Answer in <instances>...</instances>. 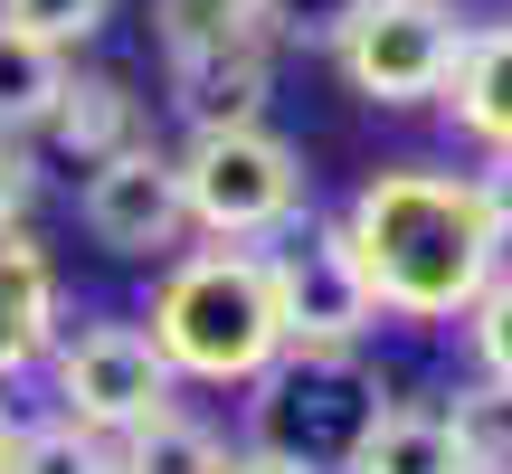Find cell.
Listing matches in <instances>:
<instances>
[{"label": "cell", "instance_id": "6da1fadb", "mask_svg": "<svg viewBox=\"0 0 512 474\" xmlns=\"http://www.w3.org/2000/svg\"><path fill=\"white\" fill-rule=\"evenodd\" d=\"M342 237L389 323H465V304L503 266V237L475 200V171H437V162L370 171L342 209Z\"/></svg>", "mask_w": 512, "mask_h": 474}, {"label": "cell", "instance_id": "7a4b0ae2", "mask_svg": "<svg viewBox=\"0 0 512 474\" xmlns=\"http://www.w3.org/2000/svg\"><path fill=\"white\" fill-rule=\"evenodd\" d=\"M152 351L171 361V380L200 389H247L256 370L285 351L275 323V285L256 247H181L152 285Z\"/></svg>", "mask_w": 512, "mask_h": 474}, {"label": "cell", "instance_id": "3957f363", "mask_svg": "<svg viewBox=\"0 0 512 474\" xmlns=\"http://www.w3.org/2000/svg\"><path fill=\"white\" fill-rule=\"evenodd\" d=\"M389 389L370 380L361 351H275L247 380V446L304 465V474H342L361 456V437L380 427Z\"/></svg>", "mask_w": 512, "mask_h": 474}, {"label": "cell", "instance_id": "277c9868", "mask_svg": "<svg viewBox=\"0 0 512 474\" xmlns=\"http://www.w3.org/2000/svg\"><path fill=\"white\" fill-rule=\"evenodd\" d=\"M181 200L190 228L209 247H266L313 209V171L275 124H228V133H190L181 152Z\"/></svg>", "mask_w": 512, "mask_h": 474}, {"label": "cell", "instance_id": "5b68a950", "mask_svg": "<svg viewBox=\"0 0 512 474\" xmlns=\"http://www.w3.org/2000/svg\"><path fill=\"white\" fill-rule=\"evenodd\" d=\"M48 399H57V418L95 427V437H133L143 418L181 408V380H171V361L152 351L143 323L95 313V323H67V332H57V351H48Z\"/></svg>", "mask_w": 512, "mask_h": 474}, {"label": "cell", "instance_id": "8992f818", "mask_svg": "<svg viewBox=\"0 0 512 474\" xmlns=\"http://www.w3.org/2000/svg\"><path fill=\"white\" fill-rule=\"evenodd\" d=\"M266 285H275V323H285V351H361L380 332V304H370V275L351 256L342 219H294L285 237H266Z\"/></svg>", "mask_w": 512, "mask_h": 474}, {"label": "cell", "instance_id": "52a82bcc", "mask_svg": "<svg viewBox=\"0 0 512 474\" xmlns=\"http://www.w3.org/2000/svg\"><path fill=\"white\" fill-rule=\"evenodd\" d=\"M465 57V19L456 0H370L361 19L342 29V48H332V67H342V86L361 95V105H437L446 76H456Z\"/></svg>", "mask_w": 512, "mask_h": 474}, {"label": "cell", "instance_id": "ba28073f", "mask_svg": "<svg viewBox=\"0 0 512 474\" xmlns=\"http://www.w3.org/2000/svg\"><path fill=\"white\" fill-rule=\"evenodd\" d=\"M76 219L105 256H181L190 237V200H181V162L162 143H124L86 171L76 190Z\"/></svg>", "mask_w": 512, "mask_h": 474}, {"label": "cell", "instance_id": "9c48e42d", "mask_svg": "<svg viewBox=\"0 0 512 474\" xmlns=\"http://www.w3.org/2000/svg\"><path fill=\"white\" fill-rule=\"evenodd\" d=\"M171 105H181L190 133H228V124H266L275 105V48L266 38H228V48L171 57Z\"/></svg>", "mask_w": 512, "mask_h": 474}, {"label": "cell", "instance_id": "30bf717a", "mask_svg": "<svg viewBox=\"0 0 512 474\" xmlns=\"http://www.w3.org/2000/svg\"><path fill=\"white\" fill-rule=\"evenodd\" d=\"M57 332H67V294H57V266L29 228L0 237V389L48 370Z\"/></svg>", "mask_w": 512, "mask_h": 474}, {"label": "cell", "instance_id": "8fae6325", "mask_svg": "<svg viewBox=\"0 0 512 474\" xmlns=\"http://www.w3.org/2000/svg\"><path fill=\"white\" fill-rule=\"evenodd\" d=\"M38 133H48L76 171H95L105 152L143 143V95H133L114 67H67V86H57V105H48V124H38Z\"/></svg>", "mask_w": 512, "mask_h": 474}, {"label": "cell", "instance_id": "7c38bea8", "mask_svg": "<svg viewBox=\"0 0 512 474\" xmlns=\"http://www.w3.org/2000/svg\"><path fill=\"white\" fill-rule=\"evenodd\" d=\"M437 105L456 114L465 143L512 152V19H484V29H465V57H456V76H446Z\"/></svg>", "mask_w": 512, "mask_h": 474}, {"label": "cell", "instance_id": "4fadbf2b", "mask_svg": "<svg viewBox=\"0 0 512 474\" xmlns=\"http://www.w3.org/2000/svg\"><path fill=\"white\" fill-rule=\"evenodd\" d=\"M342 474H475V456H465V437H456V418L446 408H418V399H389L380 408V427L361 437V456H351Z\"/></svg>", "mask_w": 512, "mask_h": 474}, {"label": "cell", "instance_id": "5bb4252c", "mask_svg": "<svg viewBox=\"0 0 512 474\" xmlns=\"http://www.w3.org/2000/svg\"><path fill=\"white\" fill-rule=\"evenodd\" d=\"M114 474H228V437L190 408H162L133 437H114Z\"/></svg>", "mask_w": 512, "mask_h": 474}, {"label": "cell", "instance_id": "9a60e30c", "mask_svg": "<svg viewBox=\"0 0 512 474\" xmlns=\"http://www.w3.org/2000/svg\"><path fill=\"white\" fill-rule=\"evenodd\" d=\"M67 67H76V57L38 48L29 29H10V19H0V133H10V143H29V133L48 124V105H57V86H67Z\"/></svg>", "mask_w": 512, "mask_h": 474}, {"label": "cell", "instance_id": "2e32d148", "mask_svg": "<svg viewBox=\"0 0 512 474\" xmlns=\"http://www.w3.org/2000/svg\"><path fill=\"white\" fill-rule=\"evenodd\" d=\"M0 474H114V437H95V427L76 418H19L10 427V465Z\"/></svg>", "mask_w": 512, "mask_h": 474}, {"label": "cell", "instance_id": "e0dca14e", "mask_svg": "<svg viewBox=\"0 0 512 474\" xmlns=\"http://www.w3.org/2000/svg\"><path fill=\"white\" fill-rule=\"evenodd\" d=\"M256 0H152V38H162V67L171 57H200V48H228V38L256 29Z\"/></svg>", "mask_w": 512, "mask_h": 474}, {"label": "cell", "instance_id": "ac0fdd59", "mask_svg": "<svg viewBox=\"0 0 512 474\" xmlns=\"http://www.w3.org/2000/svg\"><path fill=\"white\" fill-rule=\"evenodd\" d=\"M370 0H256V38L266 48H342V29L361 19Z\"/></svg>", "mask_w": 512, "mask_h": 474}, {"label": "cell", "instance_id": "d6986e66", "mask_svg": "<svg viewBox=\"0 0 512 474\" xmlns=\"http://www.w3.org/2000/svg\"><path fill=\"white\" fill-rule=\"evenodd\" d=\"M446 418H456L465 456H475L484 474H512V389H494V380H465L456 399H446Z\"/></svg>", "mask_w": 512, "mask_h": 474}, {"label": "cell", "instance_id": "ffe728a7", "mask_svg": "<svg viewBox=\"0 0 512 474\" xmlns=\"http://www.w3.org/2000/svg\"><path fill=\"white\" fill-rule=\"evenodd\" d=\"M465 351H475V380L512 389V266H494V285L465 304Z\"/></svg>", "mask_w": 512, "mask_h": 474}, {"label": "cell", "instance_id": "44dd1931", "mask_svg": "<svg viewBox=\"0 0 512 474\" xmlns=\"http://www.w3.org/2000/svg\"><path fill=\"white\" fill-rule=\"evenodd\" d=\"M0 19H10V29H29L38 48L76 57V48H86V38L114 19V0H0Z\"/></svg>", "mask_w": 512, "mask_h": 474}, {"label": "cell", "instance_id": "7402d4cb", "mask_svg": "<svg viewBox=\"0 0 512 474\" xmlns=\"http://www.w3.org/2000/svg\"><path fill=\"white\" fill-rule=\"evenodd\" d=\"M29 209H38V162H29V143L0 133V237L29 228Z\"/></svg>", "mask_w": 512, "mask_h": 474}, {"label": "cell", "instance_id": "603a6c76", "mask_svg": "<svg viewBox=\"0 0 512 474\" xmlns=\"http://www.w3.org/2000/svg\"><path fill=\"white\" fill-rule=\"evenodd\" d=\"M475 200H484V219H494V237L512 247V152H484L475 162Z\"/></svg>", "mask_w": 512, "mask_h": 474}, {"label": "cell", "instance_id": "cb8c5ba5", "mask_svg": "<svg viewBox=\"0 0 512 474\" xmlns=\"http://www.w3.org/2000/svg\"><path fill=\"white\" fill-rule=\"evenodd\" d=\"M228 474H304V465H285V456H266V446H228Z\"/></svg>", "mask_w": 512, "mask_h": 474}, {"label": "cell", "instance_id": "d4e9b609", "mask_svg": "<svg viewBox=\"0 0 512 474\" xmlns=\"http://www.w3.org/2000/svg\"><path fill=\"white\" fill-rule=\"evenodd\" d=\"M10 427H19V418H10V399H0V465H10Z\"/></svg>", "mask_w": 512, "mask_h": 474}, {"label": "cell", "instance_id": "484cf974", "mask_svg": "<svg viewBox=\"0 0 512 474\" xmlns=\"http://www.w3.org/2000/svg\"><path fill=\"white\" fill-rule=\"evenodd\" d=\"M475 474H484V465H475Z\"/></svg>", "mask_w": 512, "mask_h": 474}]
</instances>
